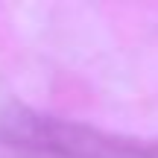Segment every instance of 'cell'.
<instances>
[{
  "instance_id": "6da1fadb",
  "label": "cell",
  "mask_w": 158,
  "mask_h": 158,
  "mask_svg": "<svg viewBox=\"0 0 158 158\" xmlns=\"http://www.w3.org/2000/svg\"><path fill=\"white\" fill-rule=\"evenodd\" d=\"M0 138L12 147L59 158H147L138 147L120 138L47 117L27 106H12L0 114Z\"/></svg>"
}]
</instances>
